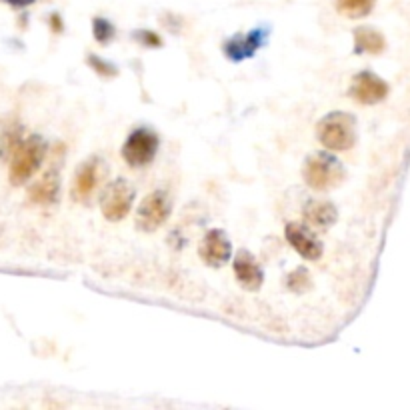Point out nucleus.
<instances>
[{"mask_svg":"<svg viewBox=\"0 0 410 410\" xmlns=\"http://www.w3.org/2000/svg\"><path fill=\"white\" fill-rule=\"evenodd\" d=\"M59 190H61V176L56 165H52L40 181L32 184L29 198L34 204H54L59 202Z\"/></svg>","mask_w":410,"mask_h":410,"instance_id":"13","label":"nucleus"},{"mask_svg":"<svg viewBox=\"0 0 410 410\" xmlns=\"http://www.w3.org/2000/svg\"><path fill=\"white\" fill-rule=\"evenodd\" d=\"M200 260L211 268H222L232 257V244L228 241L227 232L220 228H213L204 234L198 244Z\"/></svg>","mask_w":410,"mask_h":410,"instance_id":"9","label":"nucleus"},{"mask_svg":"<svg viewBox=\"0 0 410 410\" xmlns=\"http://www.w3.org/2000/svg\"><path fill=\"white\" fill-rule=\"evenodd\" d=\"M172 213V202L165 190H154L142 198L137 211V228L142 232H156L165 227Z\"/></svg>","mask_w":410,"mask_h":410,"instance_id":"5","label":"nucleus"},{"mask_svg":"<svg viewBox=\"0 0 410 410\" xmlns=\"http://www.w3.org/2000/svg\"><path fill=\"white\" fill-rule=\"evenodd\" d=\"M284 236L289 244L306 260H319L324 252V246H322V241L319 236L306 228L301 222H290L287 225V230H284Z\"/></svg>","mask_w":410,"mask_h":410,"instance_id":"10","label":"nucleus"},{"mask_svg":"<svg viewBox=\"0 0 410 410\" xmlns=\"http://www.w3.org/2000/svg\"><path fill=\"white\" fill-rule=\"evenodd\" d=\"M105 172H107V165L100 156H92L86 162H82L76 172L75 183H73V192H70L73 200L80 202V204H86L92 195L96 192L98 184L102 183Z\"/></svg>","mask_w":410,"mask_h":410,"instance_id":"7","label":"nucleus"},{"mask_svg":"<svg viewBox=\"0 0 410 410\" xmlns=\"http://www.w3.org/2000/svg\"><path fill=\"white\" fill-rule=\"evenodd\" d=\"M46 144L40 137H31L26 140H20L18 146L13 151L10 160V172L8 179L15 186L29 183V179L34 176V172L45 162Z\"/></svg>","mask_w":410,"mask_h":410,"instance_id":"3","label":"nucleus"},{"mask_svg":"<svg viewBox=\"0 0 410 410\" xmlns=\"http://www.w3.org/2000/svg\"><path fill=\"white\" fill-rule=\"evenodd\" d=\"M86 64H89L92 70L100 76V78H114V76L119 75V68H116L114 64L102 61V59L96 56V54H89V56H86Z\"/></svg>","mask_w":410,"mask_h":410,"instance_id":"19","label":"nucleus"},{"mask_svg":"<svg viewBox=\"0 0 410 410\" xmlns=\"http://www.w3.org/2000/svg\"><path fill=\"white\" fill-rule=\"evenodd\" d=\"M303 179L312 190L326 192L347 181V168L333 154L314 152L304 160Z\"/></svg>","mask_w":410,"mask_h":410,"instance_id":"1","label":"nucleus"},{"mask_svg":"<svg viewBox=\"0 0 410 410\" xmlns=\"http://www.w3.org/2000/svg\"><path fill=\"white\" fill-rule=\"evenodd\" d=\"M317 137L324 149L333 152L350 151L356 144V119L350 112H331L317 126Z\"/></svg>","mask_w":410,"mask_h":410,"instance_id":"2","label":"nucleus"},{"mask_svg":"<svg viewBox=\"0 0 410 410\" xmlns=\"http://www.w3.org/2000/svg\"><path fill=\"white\" fill-rule=\"evenodd\" d=\"M132 38H135L137 43H140V45L149 46V48H160V46L165 45V43H162V38H160L156 32L146 31V29L132 32Z\"/></svg>","mask_w":410,"mask_h":410,"instance_id":"20","label":"nucleus"},{"mask_svg":"<svg viewBox=\"0 0 410 410\" xmlns=\"http://www.w3.org/2000/svg\"><path fill=\"white\" fill-rule=\"evenodd\" d=\"M92 36H94V40L98 43V45H108L114 36H116V29H114V24L107 20V18H102V16H96L94 20H92Z\"/></svg>","mask_w":410,"mask_h":410,"instance_id":"18","label":"nucleus"},{"mask_svg":"<svg viewBox=\"0 0 410 410\" xmlns=\"http://www.w3.org/2000/svg\"><path fill=\"white\" fill-rule=\"evenodd\" d=\"M287 287L294 294H304V292H308V290L312 289V276H310V273L306 268L301 266V268L292 271L287 276Z\"/></svg>","mask_w":410,"mask_h":410,"instance_id":"17","label":"nucleus"},{"mask_svg":"<svg viewBox=\"0 0 410 410\" xmlns=\"http://www.w3.org/2000/svg\"><path fill=\"white\" fill-rule=\"evenodd\" d=\"M388 82L382 80L380 76H377L370 70H363L352 78L350 82V96L365 107H372L382 102L388 96Z\"/></svg>","mask_w":410,"mask_h":410,"instance_id":"8","label":"nucleus"},{"mask_svg":"<svg viewBox=\"0 0 410 410\" xmlns=\"http://www.w3.org/2000/svg\"><path fill=\"white\" fill-rule=\"evenodd\" d=\"M2 2H6V4L13 6V8H26V6L34 4L36 0H2Z\"/></svg>","mask_w":410,"mask_h":410,"instance_id":"22","label":"nucleus"},{"mask_svg":"<svg viewBox=\"0 0 410 410\" xmlns=\"http://www.w3.org/2000/svg\"><path fill=\"white\" fill-rule=\"evenodd\" d=\"M386 48V38L384 34L372 26H358L354 31V52L356 54H382Z\"/></svg>","mask_w":410,"mask_h":410,"instance_id":"15","label":"nucleus"},{"mask_svg":"<svg viewBox=\"0 0 410 410\" xmlns=\"http://www.w3.org/2000/svg\"><path fill=\"white\" fill-rule=\"evenodd\" d=\"M50 29H52V32H56V34L64 31V22H62V18L59 13H52V15H50Z\"/></svg>","mask_w":410,"mask_h":410,"instance_id":"21","label":"nucleus"},{"mask_svg":"<svg viewBox=\"0 0 410 410\" xmlns=\"http://www.w3.org/2000/svg\"><path fill=\"white\" fill-rule=\"evenodd\" d=\"M156 152H158V137L149 128H137L122 144V158L132 168L151 165Z\"/></svg>","mask_w":410,"mask_h":410,"instance_id":"6","label":"nucleus"},{"mask_svg":"<svg viewBox=\"0 0 410 410\" xmlns=\"http://www.w3.org/2000/svg\"><path fill=\"white\" fill-rule=\"evenodd\" d=\"M304 220L306 225L317 230H326L336 222L338 211L331 200H308L304 206Z\"/></svg>","mask_w":410,"mask_h":410,"instance_id":"14","label":"nucleus"},{"mask_svg":"<svg viewBox=\"0 0 410 410\" xmlns=\"http://www.w3.org/2000/svg\"><path fill=\"white\" fill-rule=\"evenodd\" d=\"M266 36H268V32L264 31V29H257V31L246 32V34H238V36L228 38L225 46H222V50H225V54L232 62L246 61V59L257 54V50L266 43Z\"/></svg>","mask_w":410,"mask_h":410,"instance_id":"11","label":"nucleus"},{"mask_svg":"<svg viewBox=\"0 0 410 410\" xmlns=\"http://www.w3.org/2000/svg\"><path fill=\"white\" fill-rule=\"evenodd\" d=\"M377 0H336V10L347 18H365L372 13Z\"/></svg>","mask_w":410,"mask_h":410,"instance_id":"16","label":"nucleus"},{"mask_svg":"<svg viewBox=\"0 0 410 410\" xmlns=\"http://www.w3.org/2000/svg\"><path fill=\"white\" fill-rule=\"evenodd\" d=\"M135 202V188L124 179H116L108 184L100 198V211L102 216L110 222H121L132 211Z\"/></svg>","mask_w":410,"mask_h":410,"instance_id":"4","label":"nucleus"},{"mask_svg":"<svg viewBox=\"0 0 410 410\" xmlns=\"http://www.w3.org/2000/svg\"><path fill=\"white\" fill-rule=\"evenodd\" d=\"M232 271L236 276V282L248 292H257L264 282V273L259 260L255 259L248 250H238L236 259L232 262Z\"/></svg>","mask_w":410,"mask_h":410,"instance_id":"12","label":"nucleus"}]
</instances>
